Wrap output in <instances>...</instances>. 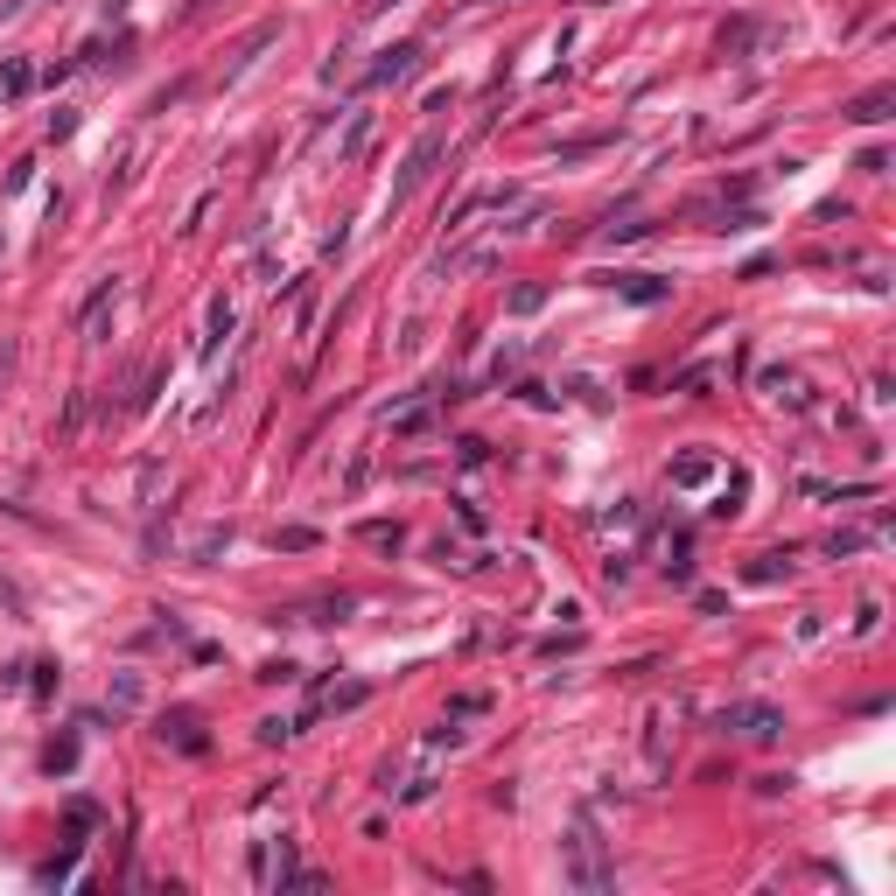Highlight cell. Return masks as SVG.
Segmentation results:
<instances>
[{
	"mask_svg": "<svg viewBox=\"0 0 896 896\" xmlns=\"http://www.w3.org/2000/svg\"><path fill=\"white\" fill-rule=\"evenodd\" d=\"M567 883L575 889H609L617 875H609V862H602V841H596V827L588 819H575V841H567Z\"/></svg>",
	"mask_w": 896,
	"mask_h": 896,
	"instance_id": "1",
	"label": "cell"
},
{
	"mask_svg": "<svg viewBox=\"0 0 896 896\" xmlns=\"http://www.w3.org/2000/svg\"><path fill=\"white\" fill-rule=\"evenodd\" d=\"M721 729H742V735L771 742L777 729H785V715H777V708H764V700H750V708H729V715H721Z\"/></svg>",
	"mask_w": 896,
	"mask_h": 896,
	"instance_id": "2",
	"label": "cell"
},
{
	"mask_svg": "<svg viewBox=\"0 0 896 896\" xmlns=\"http://www.w3.org/2000/svg\"><path fill=\"white\" fill-rule=\"evenodd\" d=\"M413 64H421V43L386 49V64H372V85H399V78H413Z\"/></svg>",
	"mask_w": 896,
	"mask_h": 896,
	"instance_id": "3",
	"label": "cell"
},
{
	"mask_svg": "<svg viewBox=\"0 0 896 896\" xmlns=\"http://www.w3.org/2000/svg\"><path fill=\"white\" fill-rule=\"evenodd\" d=\"M848 120H862V126L889 120V91H869V99H854V112H848Z\"/></svg>",
	"mask_w": 896,
	"mask_h": 896,
	"instance_id": "4",
	"label": "cell"
}]
</instances>
